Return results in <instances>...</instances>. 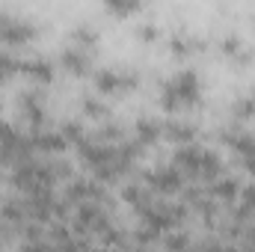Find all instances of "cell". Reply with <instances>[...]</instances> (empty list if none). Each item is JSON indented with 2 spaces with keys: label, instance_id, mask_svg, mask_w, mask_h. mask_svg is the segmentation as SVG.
I'll return each mask as SVG.
<instances>
[{
  "label": "cell",
  "instance_id": "1",
  "mask_svg": "<svg viewBox=\"0 0 255 252\" xmlns=\"http://www.w3.org/2000/svg\"><path fill=\"white\" fill-rule=\"evenodd\" d=\"M196 98H199V80L193 77L190 71H181L178 77L169 80L166 95H163V104H166L169 110H175V107H181V104H193Z\"/></svg>",
  "mask_w": 255,
  "mask_h": 252
},
{
  "label": "cell",
  "instance_id": "2",
  "mask_svg": "<svg viewBox=\"0 0 255 252\" xmlns=\"http://www.w3.org/2000/svg\"><path fill=\"white\" fill-rule=\"evenodd\" d=\"M148 181H151V184H154L157 190H175V187H178V175H175L172 169H163V172H154V175H151Z\"/></svg>",
  "mask_w": 255,
  "mask_h": 252
},
{
  "label": "cell",
  "instance_id": "3",
  "mask_svg": "<svg viewBox=\"0 0 255 252\" xmlns=\"http://www.w3.org/2000/svg\"><path fill=\"white\" fill-rule=\"evenodd\" d=\"M24 68H27V74H30L33 80H39V83H48V80H51V65L45 63V60H33V63H27Z\"/></svg>",
  "mask_w": 255,
  "mask_h": 252
},
{
  "label": "cell",
  "instance_id": "4",
  "mask_svg": "<svg viewBox=\"0 0 255 252\" xmlns=\"http://www.w3.org/2000/svg\"><path fill=\"white\" fill-rule=\"evenodd\" d=\"M63 63H65V68H71V71H83V68H86V57L71 51V54H65L63 57Z\"/></svg>",
  "mask_w": 255,
  "mask_h": 252
},
{
  "label": "cell",
  "instance_id": "5",
  "mask_svg": "<svg viewBox=\"0 0 255 252\" xmlns=\"http://www.w3.org/2000/svg\"><path fill=\"white\" fill-rule=\"evenodd\" d=\"M107 6H110L113 12L125 15V12H130V9H136V6H139V0H107Z\"/></svg>",
  "mask_w": 255,
  "mask_h": 252
},
{
  "label": "cell",
  "instance_id": "6",
  "mask_svg": "<svg viewBox=\"0 0 255 252\" xmlns=\"http://www.w3.org/2000/svg\"><path fill=\"white\" fill-rule=\"evenodd\" d=\"M253 110H255V101H253V98L238 101V107H235V113H238V116H253Z\"/></svg>",
  "mask_w": 255,
  "mask_h": 252
}]
</instances>
